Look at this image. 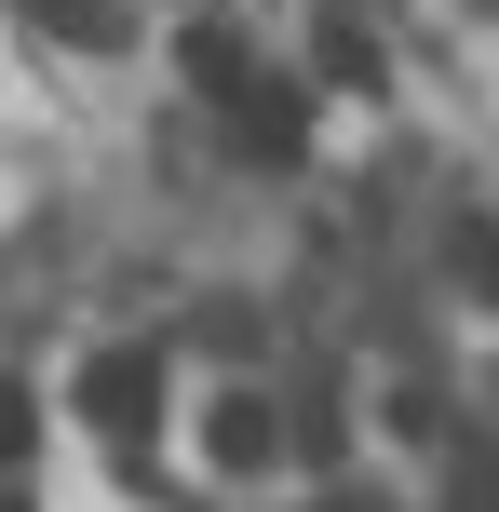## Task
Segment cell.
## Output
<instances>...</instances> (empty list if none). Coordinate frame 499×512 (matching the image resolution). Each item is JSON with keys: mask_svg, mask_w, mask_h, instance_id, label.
I'll list each match as a JSON object with an SVG mask.
<instances>
[{"mask_svg": "<svg viewBox=\"0 0 499 512\" xmlns=\"http://www.w3.org/2000/svg\"><path fill=\"white\" fill-rule=\"evenodd\" d=\"M68 405L95 418L108 445H135V432L162 418V351H149V337H122V351H95V364H81V391H68Z\"/></svg>", "mask_w": 499, "mask_h": 512, "instance_id": "1", "label": "cell"}, {"mask_svg": "<svg viewBox=\"0 0 499 512\" xmlns=\"http://www.w3.org/2000/svg\"><path fill=\"white\" fill-rule=\"evenodd\" d=\"M230 135L257 162H297L311 149V95H297V81H257V95H230Z\"/></svg>", "mask_w": 499, "mask_h": 512, "instance_id": "2", "label": "cell"}, {"mask_svg": "<svg viewBox=\"0 0 499 512\" xmlns=\"http://www.w3.org/2000/svg\"><path fill=\"white\" fill-rule=\"evenodd\" d=\"M176 68L203 81L216 108H230V95H257V81H270V68H257V41H243V27H189V41H176Z\"/></svg>", "mask_w": 499, "mask_h": 512, "instance_id": "3", "label": "cell"}, {"mask_svg": "<svg viewBox=\"0 0 499 512\" xmlns=\"http://www.w3.org/2000/svg\"><path fill=\"white\" fill-rule=\"evenodd\" d=\"M203 459L216 472H257L270 459V405H257V391H216V405H203Z\"/></svg>", "mask_w": 499, "mask_h": 512, "instance_id": "4", "label": "cell"}, {"mask_svg": "<svg viewBox=\"0 0 499 512\" xmlns=\"http://www.w3.org/2000/svg\"><path fill=\"white\" fill-rule=\"evenodd\" d=\"M324 81H338V95H378V41H365V27H351V14H324Z\"/></svg>", "mask_w": 499, "mask_h": 512, "instance_id": "5", "label": "cell"}, {"mask_svg": "<svg viewBox=\"0 0 499 512\" xmlns=\"http://www.w3.org/2000/svg\"><path fill=\"white\" fill-rule=\"evenodd\" d=\"M41 14L68 27V41H95V54H122V41H135V14H122V0H41Z\"/></svg>", "mask_w": 499, "mask_h": 512, "instance_id": "6", "label": "cell"}, {"mask_svg": "<svg viewBox=\"0 0 499 512\" xmlns=\"http://www.w3.org/2000/svg\"><path fill=\"white\" fill-rule=\"evenodd\" d=\"M446 256H459V283H473V297H499V230H459Z\"/></svg>", "mask_w": 499, "mask_h": 512, "instance_id": "7", "label": "cell"}, {"mask_svg": "<svg viewBox=\"0 0 499 512\" xmlns=\"http://www.w3.org/2000/svg\"><path fill=\"white\" fill-rule=\"evenodd\" d=\"M27 445H41V418H27V391H14V378H0V472H14V459H27Z\"/></svg>", "mask_w": 499, "mask_h": 512, "instance_id": "8", "label": "cell"}, {"mask_svg": "<svg viewBox=\"0 0 499 512\" xmlns=\"http://www.w3.org/2000/svg\"><path fill=\"white\" fill-rule=\"evenodd\" d=\"M446 512H499V459H473V472H459V499Z\"/></svg>", "mask_w": 499, "mask_h": 512, "instance_id": "9", "label": "cell"}, {"mask_svg": "<svg viewBox=\"0 0 499 512\" xmlns=\"http://www.w3.org/2000/svg\"><path fill=\"white\" fill-rule=\"evenodd\" d=\"M0 512H14V499H0Z\"/></svg>", "mask_w": 499, "mask_h": 512, "instance_id": "10", "label": "cell"}]
</instances>
